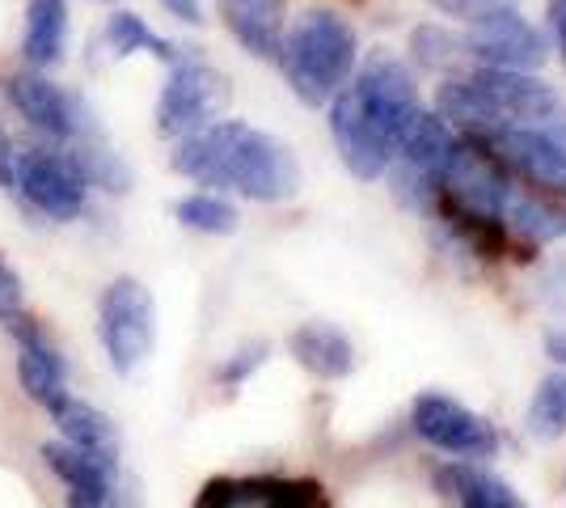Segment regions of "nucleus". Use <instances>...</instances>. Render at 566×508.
Instances as JSON below:
<instances>
[{"instance_id":"obj_35","label":"nucleus","mask_w":566,"mask_h":508,"mask_svg":"<svg viewBox=\"0 0 566 508\" xmlns=\"http://www.w3.org/2000/svg\"><path fill=\"white\" fill-rule=\"evenodd\" d=\"M69 508H111V505H94V500H76V496H69Z\"/></svg>"},{"instance_id":"obj_19","label":"nucleus","mask_w":566,"mask_h":508,"mask_svg":"<svg viewBox=\"0 0 566 508\" xmlns=\"http://www.w3.org/2000/svg\"><path fill=\"white\" fill-rule=\"evenodd\" d=\"M48 415H51V424L60 428V440H69L76 449L94 454L97 462H106L111 470H118V433H115V424H111V415L97 412L94 403L76 398L69 390H64L55 403H48Z\"/></svg>"},{"instance_id":"obj_30","label":"nucleus","mask_w":566,"mask_h":508,"mask_svg":"<svg viewBox=\"0 0 566 508\" xmlns=\"http://www.w3.org/2000/svg\"><path fill=\"white\" fill-rule=\"evenodd\" d=\"M444 18H461V22H473V18H482V13H491V9H503V4H516V0H431Z\"/></svg>"},{"instance_id":"obj_24","label":"nucleus","mask_w":566,"mask_h":508,"mask_svg":"<svg viewBox=\"0 0 566 508\" xmlns=\"http://www.w3.org/2000/svg\"><path fill=\"white\" fill-rule=\"evenodd\" d=\"M440 487H449L461 500V508H524L512 487L495 479L491 470H478V466H444Z\"/></svg>"},{"instance_id":"obj_32","label":"nucleus","mask_w":566,"mask_h":508,"mask_svg":"<svg viewBox=\"0 0 566 508\" xmlns=\"http://www.w3.org/2000/svg\"><path fill=\"white\" fill-rule=\"evenodd\" d=\"M157 4H161V9H166L178 25H203V22H208L203 0H157Z\"/></svg>"},{"instance_id":"obj_22","label":"nucleus","mask_w":566,"mask_h":508,"mask_svg":"<svg viewBox=\"0 0 566 508\" xmlns=\"http://www.w3.org/2000/svg\"><path fill=\"white\" fill-rule=\"evenodd\" d=\"M287 348H292V356H296L301 369H308L313 377H326V382H338V377H347L355 369L352 339L343 335L338 326H331V322L296 326L292 339H287Z\"/></svg>"},{"instance_id":"obj_26","label":"nucleus","mask_w":566,"mask_h":508,"mask_svg":"<svg viewBox=\"0 0 566 508\" xmlns=\"http://www.w3.org/2000/svg\"><path fill=\"white\" fill-rule=\"evenodd\" d=\"M410 55H415V64L427 69V73H440V76H457L465 64H470V55H465V43L444 30V25H415L410 30Z\"/></svg>"},{"instance_id":"obj_11","label":"nucleus","mask_w":566,"mask_h":508,"mask_svg":"<svg viewBox=\"0 0 566 508\" xmlns=\"http://www.w3.org/2000/svg\"><path fill=\"white\" fill-rule=\"evenodd\" d=\"M482 145L507 166V174L516 183L566 199V148L549 132H542V127H503L495 136H486Z\"/></svg>"},{"instance_id":"obj_14","label":"nucleus","mask_w":566,"mask_h":508,"mask_svg":"<svg viewBox=\"0 0 566 508\" xmlns=\"http://www.w3.org/2000/svg\"><path fill=\"white\" fill-rule=\"evenodd\" d=\"M94 51H102V60H132V55H153V60H161V64H174L187 43H174L166 34H157L144 13L136 9H123L115 4L94 30Z\"/></svg>"},{"instance_id":"obj_2","label":"nucleus","mask_w":566,"mask_h":508,"mask_svg":"<svg viewBox=\"0 0 566 508\" xmlns=\"http://www.w3.org/2000/svg\"><path fill=\"white\" fill-rule=\"evenodd\" d=\"M169 169L195 187L233 191L250 204H283L305 183L292 145L241 120H216L212 127L174 141Z\"/></svg>"},{"instance_id":"obj_8","label":"nucleus","mask_w":566,"mask_h":508,"mask_svg":"<svg viewBox=\"0 0 566 508\" xmlns=\"http://www.w3.org/2000/svg\"><path fill=\"white\" fill-rule=\"evenodd\" d=\"M512 174L491 148L470 136H457L444 166V187H440V208L470 220H503V204L512 195Z\"/></svg>"},{"instance_id":"obj_20","label":"nucleus","mask_w":566,"mask_h":508,"mask_svg":"<svg viewBox=\"0 0 566 508\" xmlns=\"http://www.w3.org/2000/svg\"><path fill=\"white\" fill-rule=\"evenodd\" d=\"M43 462L48 470L69 487V496L76 500H94V505H111L118 487V470H111L106 462H97L94 454L76 449L69 440H48L43 445Z\"/></svg>"},{"instance_id":"obj_29","label":"nucleus","mask_w":566,"mask_h":508,"mask_svg":"<svg viewBox=\"0 0 566 508\" xmlns=\"http://www.w3.org/2000/svg\"><path fill=\"white\" fill-rule=\"evenodd\" d=\"M25 310V289L22 280H18V271L0 259V322H9V318H18Z\"/></svg>"},{"instance_id":"obj_31","label":"nucleus","mask_w":566,"mask_h":508,"mask_svg":"<svg viewBox=\"0 0 566 508\" xmlns=\"http://www.w3.org/2000/svg\"><path fill=\"white\" fill-rule=\"evenodd\" d=\"M0 191H18V141L9 136V127L0 123Z\"/></svg>"},{"instance_id":"obj_27","label":"nucleus","mask_w":566,"mask_h":508,"mask_svg":"<svg viewBox=\"0 0 566 508\" xmlns=\"http://www.w3.org/2000/svg\"><path fill=\"white\" fill-rule=\"evenodd\" d=\"M528 433L542 440L566 433V373H554L537 386L533 407H528Z\"/></svg>"},{"instance_id":"obj_16","label":"nucleus","mask_w":566,"mask_h":508,"mask_svg":"<svg viewBox=\"0 0 566 508\" xmlns=\"http://www.w3.org/2000/svg\"><path fill=\"white\" fill-rule=\"evenodd\" d=\"M69 34H72V4L69 0H25L22 4V64L51 73L55 64L69 60Z\"/></svg>"},{"instance_id":"obj_18","label":"nucleus","mask_w":566,"mask_h":508,"mask_svg":"<svg viewBox=\"0 0 566 508\" xmlns=\"http://www.w3.org/2000/svg\"><path fill=\"white\" fill-rule=\"evenodd\" d=\"M436 115L449 123L457 136H470V141H486L503 132L507 123L495 111V102L486 97V90L473 81L470 73L444 76L440 90H436Z\"/></svg>"},{"instance_id":"obj_36","label":"nucleus","mask_w":566,"mask_h":508,"mask_svg":"<svg viewBox=\"0 0 566 508\" xmlns=\"http://www.w3.org/2000/svg\"><path fill=\"white\" fill-rule=\"evenodd\" d=\"M94 4H127V0H94Z\"/></svg>"},{"instance_id":"obj_13","label":"nucleus","mask_w":566,"mask_h":508,"mask_svg":"<svg viewBox=\"0 0 566 508\" xmlns=\"http://www.w3.org/2000/svg\"><path fill=\"white\" fill-rule=\"evenodd\" d=\"M4 326H9V335L18 339V382H22V390L39 407L55 403L69 390V364L60 356V348L43 335V326L25 310L18 318H9Z\"/></svg>"},{"instance_id":"obj_12","label":"nucleus","mask_w":566,"mask_h":508,"mask_svg":"<svg viewBox=\"0 0 566 508\" xmlns=\"http://www.w3.org/2000/svg\"><path fill=\"white\" fill-rule=\"evenodd\" d=\"M470 76L486 90L507 127H545L566 102L537 73H507V69H470Z\"/></svg>"},{"instance_id":"obj_23","label":"nucleus","mask_w":566,"mask_h":508,"mask_svg":"<svg viewBox=\"0 0 566 508\" xmlns=\"http://www.w3.org/2000/svg\"><path fill=\"white\" fill-rule=\"evenodd\" d=\"M69 148H72V157H76V166H81V174H85V183H90V191L127 195L136 187V174L127 166V157L106 141V132H102V136H90V141H76V145H69Z\"/></svg>"},{"instance_id":"obj_33","label":"nucleus","mask_w":566,"mask_h":508,"mask_svg":"<svg viewBox=\"0 0 566 508\" xmlns=\"http://www.w3.org/2000/svg\"><path fill=\"white\" fill-rule=\"evenodd\" d=\"M545 22H549V34H554V51L566 69V0H549L545 4Z\"/></svg>"},{"instance_id":"obj_25","label":"nucleus","mask_w":566,"mask_h":508,"mask_svg":"<svg viewBox=\"0 0 566 508\" xmlns=\"http://www.w3.org/2000/svg\"><path fill=\"white\" fill-rule=\"evenodd\" d=\"M174 217H178L182 229L203 234V238H229V234H237V225H241L237 208L220 191L182 195V199L174 204Z\"/></svg>"},{"instance_id":"obj_17","label":"nucleus","mask_w":566,"mask_h":508,"mask_svg":"<svg viewBox=\"0 0 566 508\" xmlns=\"http://www.w3.org/2000/svg\"><path fill=\"white\" fill-rule=\"evenodd\" d=\"M220 22L254 60H275L287 30V0H220Z\"/></svg>"},{"instance_id":"obj_3","label":"nucleus","mask_w":566,"mask_h":508,"mask_svg":"<svg viewBox=\"0 0 566 508\" xmlns=\"http://www.w3.org/2000/svg\"><path fill=\"white\" fill-rule=\"evenodd\" d=\"M287 90L305 106H326L359 64V39L355 25L334 9H305L287 18L283 43L275 51Z\"/></svg>"},{"instance_id":"obj_5","label":"nucleus","mask_w":566,"mask_h":508,"mask_svg":"<svg viewBox=\"0 0 566 508\" xmlns=\"http://www.w3.org/2000/svg\"><path fill=\"white\" fill-rule=\"evenodd\" d=\"M229 102H233L229 76L220 73L199 48H187L169 64L166 81H161V94H157V106H153L157 136H166V141L195 136V132L212 127L216 120H224Z\"/></svg>"},{"instance_id":"obj_15","label":"nucleus","mask_w":566,"mask_h":508,"mask_svg":"<svg viewBox=\"0 0 566 508\" xmlns=\"http://www.w3.org/2000/svg\"><path fill=\"white\" fill-rule=\"evenodd\" d=\"M195 508H322V487L287 479H216L199 491Z\"/></svg>"},{"instance_id":"obj_9","label":"nucleus","mask_w":566,"mask_h":508,"mask_svg":"<svg viewBox=\"0 0 566 508\" xmlns=\"http://www.w3.org/2000/svg\"><path fill=\"white\" fill-rule=\"evenodd\" d=\"M465 55L473 69H507V73H537L549 60V39L520 13L516 4L491 9L473 18L470 30L461 34Z\"/></svg>"},{"instance_id":"obj_7","label":"nucleus","mask_w":566,"mask_h":508,"mask_svg":"<svg viewBox=\"0 0 566 508\" xmlns=\"http://www.w3.org/2000/svg\"><path fill=\"white\" fill-rule=\"evenodd\" d=\"M97 339L118 377H132L157 343V301L136 276H118L97 301Z\"/></svg>"},{"instance_id":"obj_21","label":"nucleus","mask_w":566,"mask_h":508,"mask_svg":"<svg viewBox=\"0 0 566 508\" xmlns=\"http://www.w3.org/2000/svg\"><path fill=\"white\" fill-rule=\"evenodd\" d=\"M503 225H507V234L524 238L528 246L558 242V238H566L563 195L533 191V187L512 183V195H507V204H503Z\"/></svg>"},{"instance_id":"obj_4","label":"nucleus","mask_w":566,"mask_h":508,"mask_svg":"<svg viewBox=\"0 0 566 508\" xmlns=\"http://www.w3.org/2000/svg\"><path fill=\"white\" fill-rule=\"evenodd\" d=\"M4 102L48 145H76V141L102 136V120L90 106V97L81 94L76 85L55 81L43 69L22 64L18 73L4 76Z\"/></svg>"},{"instance_id":"obj_10","label":"nucleus","mask_w":566,"mask_h":508,"mask_svg":"<svg viewBox=\"0 0 566 508\" xmlns=\"http://www.w3.org/2000/svg\"><path fill=\"white\" fill-rule=\"evenodd\" d=\"M410 424L427 445L457 454V458H491L499 449L495 424L449 394H419L410 407Z\"/></svg>"},{"instance_id":"obj_28","label":"nucleus","mask_w":566,"mask_h":508,"mask_svg":"<svg viewBox=\"0 0 566 508\" xmlns=\"http://www.w3.org/2000/svg\"><path fill=\"white\" fill-rule=\"evenodd\" d=\"M271 356V343H262V339H254V343H245V348H237L229 361L220 364V386H241L254 369H262V361Z\"/></svg>"},{"instance_id":"obj_6","label":"nucleus","mask_w":566,"mask_h":508,"mask_svg":"<svg viewBox=\"0 0 566 508\" xmlns=\"http://www.w3.org/2000/svg\"><path fill=\"white\" fill-rule=\"evenodd\" d=\"M90 183L76 166L69 145H34L18 148V191L13 199L30 217H43L51 225H72L90 212Z\"/></svg>"},{"instance_id":"obj_34","label":"nucleus","mask_w":566,"mask_h":508,"mask_svg":"<svg viewBox=\"0 0 566 508\" xmlns=\"http://www.w3.org/2000/svg\"><path fill=\"white\" fill-rule=\"evenodd\" d=\"M545 356H549L554 364H566V331L563 326L545 331Z\"/></svg>"},{"instance_id":"obj_1","label":"nucleus","mask_w":566,"mask_h":508,"mask_svg":"<svg viewBox=\"0 0 566 508\" xmlns=\"http://www.w3.org/2000/svg\"><path fill=\"white\" fill-rule=\"evenodd\" d=\"M326 106H331V136L343 166L364 183H377L394 166L401 132L423 111V97L401 60L373 55Z\"/></svg>"}]
</instances>
